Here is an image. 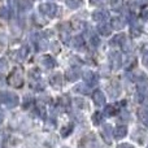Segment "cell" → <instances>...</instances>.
Here are the masks:
<instances>
[{
  "label": "cell",
  "mask_w": 148,
  "mask_h": 148,
  "mask_svg": "<svg viewBox=\"0 0 148 148\" xmlns=\"http://www.w3.org/2000/svg\"><path fill=\"white\" fill-rule=\"evenodd\" d=\"M65 77H66V79L68 81H70V82L77 81V79L79 78V72L73 68V69H69L66 73H65Z\"/></svg>",
  "instance_id": "16"
},
{
  "label": "cell",
  "mask_w": 148,
  "mask_h": 148,
  "mask_svg": "<svg viewBox=\"0 0 148 148\" xmlns=\"http://www.w3.org/2000/svg\"><path fill=\"white\" fill-rule=\"evenodd\" d=\"M110 64H112L113 69H118V68L123 64L121 53H118V52H112V53H110Z\"/></svg>",
  "instance_id": "5"
},
{
  "label": "cell",
  "mask_w": 148,
  "mask_h": 148,
  "mask_svg": "<svg viewBox=\"0 0 148 148\" xmlns=\"http://www.w3.org/2000/svg\"><path fill=\"white\" fill-rule=\"evenodd\" d=\"M97 31H99L101 35H109L112 33V26L108 25V23H100L97 26Z\"/></svg>",
  "instance_id": "15"
},
{
  "label": "cell",
  "mask_w": 148,
  "mask_h": 148,
  "mask_svg": "<svg viewBox=\"0 0 148 148\" xmlns=\"http://www.w3.org/2000/svg\"><path fill=\"white\" fill-rule=\"evenodd\" d=\"M147 148H148V146H147Z\"/></svg>",
  "instance_id": "41"
},
{
  "label": "cell",
  "mask_w": 148,
  "mask_h": 148,
  "mask_svg": "<svg viewBox=\"0 0 148 148\" xmlns=\"http://www.w3.org/2000/svg\"><path fill=\"white\" fill-rule=\"evenodd\" d=\"M110 26H112V29H116V30H121V29H123L126 26L125 17H113Z\"/></svg>",
  "instance_id": "9"
},
{
  "label": "cell",
  "mask_w": 148,
  "mask_h": 148,
  "mask_svg": "<svg viewBox=\"0 0 148 148\" xmlns=\"http://www.w3.org/2000/svg\"><path fill=\"white\" fill-rule=\"evenodd\" d=\"M105 3H107V0H90V4H91V5H96V7L104 5Z\"/></svg>",
  "instance_id": "31"
},
{
  "label": "cell",
  "mask_w": 148,
  "mask_h": 148,
  "mask_svg": "<svg viewBox=\"0 0 148 148\" xmlns=\"http://www.w3.org/2000/svg\"><path fill=\"white\" fill-rule=\"evenodd\" d=\"M92 100H94V103L96 105L101 107V105L105 104V95L103 94L100 90H96V91H94V94H92Z\"/></svg>",
  "instance_id": "8"
},
{
  "label": "cell",
  "mask_w": 148,
  "mask_h": 148,
  "mask_svg": "<svg viewBox=\"0 0 148 148\" xmlns=\"http://www.w3.org/2000/svg\"><path fill=\"white\" fill-rule=\"evenodd\" d=\"M90 43H91L94 47H97V46L100 44V39H99V36L95 35V34H92L91 38H90Z\"/></svg>",
  "instance_id": "28"
},
{
  "label": "cell",
  "mask_w": 148,
  "mask_h": 148,
  "mask_svg": "<svg viewBox=\"0 0 148 148\" xmlns=\"http://www.w3.org/2000/svg\"><path fill=\"white\" fill-rule=\"evenodd\" d=\"M108 17H109V13L105 9H97L92 13V18L97 22H104V21L108 20Z\"/></svg>",
  "instance_id": "6"
},
{
  "label": "cell",
  "mask_w": 148,
  "mask_h": 148,
  "mask_svg": "<svg viewBox=\"0 0 148 148\" xmlns=\"http://www.w3.org/2000/svg\"><path fill=\"white\" fill-rule=\"evenodd\" d=\"M126 39V35L125 34H118V35H116L114 38H112V40H110V46H122V43L125 42Z\"/></svg>",
  "instance_id": "13"
},
{
  "label": "cell",
  "mask_w": 148,
  "mask_h": 148,
  "mask_svg": "<svg viewBox=\"0 0 148 148\" xmlns=\"http://www.w3.org/2000/svg\"><path fill=\"white\" fill-rule=\"evenodd\" d=\"M143 65L146 68H148V53L143 55Z\"/></svg>",
  "instance_id": "34"
},
{
  "label": "cell",
  "mask_w": 148,
  "mask_h": 148,
  "mask_svg": "<svg viewBox=\"0 0 148 148\" xmlns=\"http://www.w3.org/2000/svg\"><path fill=\"white\" fill-rule=\"evenodd\" d=\"M73 46H74V48H77V49H82L84 47L83 38H82V36H75V38L73 39Z\"/></svg>",
  "instance_id": "20"
},
{
  "label": "cell",
  "mask_w": 148,
  "mask_h": 148,
  "mask_svg": "<svg viewBox=\"0 0 148 148\" xmlns=\"http://www.w3.org/2000/svg\"><path fill=\"white\" fill-rule=\"evenodd\" d=\"M75 104L78 105V107H83L84 103H83V100L82 99H75Z\"/></svg>",
  "instance_id": "36"
},
{
  "label": "cell",
  "mask_w": 148,
  "mask_h": 148,
  "mask_svg": "<svg viewBox=\"0 0 148 148\" xmlns=\"http://www.w3.org/2000/svg\"><path fill=\"white\" fill-rule=\"evenodd\" d=\"M126 135H127V127H126L125 125H118L117 127H116V130H114L116 139L121 140V139H123Z\"/></svg>",
  "instance_id": "12"
},
{
  "label": "cell",
  "mask_w": 148,
  "mask_h": 148,
  "mask_svg": "<svg viewBox=\"0 0 148 148\" xmlns=\"http://www.w3.org/2000/svg\"><path fill=\"white\" fill-rule=\"evenodd\" d=\"M113 134H114V130L110 125H104L101 129V135H103V139H104L107 143H110L112 142V138H113Z\"/></svg>",
  "instance_id": "4"
},
{
  "label": "cell",
  "mask_w": 148,
  "mask_h": 148,
  "mask_svg": "<svg viewBox=\"0 0 148 148\" xmlns=\"http://www.w3.org/2000/svg\"><path fill=\"white\" fill-rule=\"evenodd\" d=\"M27 53H29V48H27V47H26V46L21 47V48H20V51H18V55H17L18 60H22V59H25V57L27 56Z\"/></svg>",
  "instance_id": "26"
},
{
  "label": "cell",
  "mask_w": 148,
  "mask_h": 148,
  "mask_svg": "<svg viewBox=\"0 0 148 148\" xmlns=\"http://www.w3.org/2000/svg\"><path fill=\"white\" fill-rule=\"evenodd\" d=\"M138 117H139V120H140V122L148 127V110L147 109H139Z\"/></svg>",
  "instance_id": "17"
},
{
  "label": "cell",
  "mask_w": 148,
  "mask_h": 148,
  "mask_svg": "<svg viewBox=\"0 0 148 148\" xmlns=\"http://www.w3.org/2000/svg\"><path fill=\"white\" fill-rule=\"evenodd\" d=\"M39 10L42 14L47 16V17H55L59 12V7L56 4H52V3H44V4L39 5Z\"/></svg>",
  "instance_id": "1"
},
{
  "label": "cell",
  "mask_w": 148,
  "mask_h": 148,
  "mask_svg": "<svg viewBox=\"0 0 148 148\" xmlns=\"http://www.w3.org/2000/svg\"><path fill=\"white\" fill-rule=\"evenodd\" d=\"M130 34L133 36H139L142 34V27H140V25L136 22L134 16H133V18H131V23H130Z\"/></svg>",
  "instance_id": "10"
},
{
  "label": "cell",
  "mask_w": 148,
  "mask_h": 148,
  "mask_svg": "<svg viewBox=\"0 0 148 148\" xmlns=\"http://www.w3.org/2000/svg\"><path fill=\"white\" fill-rule=\"evenodd\" d=\"M121 47L123 48V51H125V52H131V51L134 49V48H133L134 44L131 43V40H130L129 38H126V39H125V42L122 43V46H121Z\"/></svg>",
  "instance_id": "23"
},
{
  "label": "cell",
  "mask_w": 148,
  "mask_h": 148,
  "mask_svg": "<svg viewBox=\"0 0 148 148\" xmlns=\"http://www.w3.org/2000/svg\"><path fill=\"white\" fill-rule=\"evenodd\" d=\"M64 148H68V147H64Z\"/></svg>",
  "instance_id": "40"
},
{
  "label": "cell",
  "mask_w": 148,
  "mask_h": 148,
  "mask_svg": "<svg viewBox=\"0 0 148 148\" xmlns=\"http://www.w3.org/2000/svg\"><path fill=\"white\" fill-rule=\"evenodd\" d=\"M52 46H53V51L59 52V44H57V43H53V44H52Z\"/></svg>",
  "instance_id": "37"
},
{
  "label": "cell",
  "mask_w": 148,
  "mask_h": 148,
  "mask_svg": "<svg viewBox=\"0 0 148 148\" xmlns=\"http://www.w3.org/2000/svg\"><path fill=\"white\" fill-rule=\"evenodd\" d=\"M9 17V10L7 7H0V18L1 20H8Z\"/></svg>",
  "instance_id": "27"
},
{
  "label": "cell",
  "mask_w": 148,
  "mask_h": 148,
  "mask_svg": "<svg viewBox=\"0 0 148 148\" xmlns=\"http://www.w3.org/2000/svg\"><path fill=\"white\" fill-rule=\"evenodd\" d=\"M3 121H4V113H3L1 110H0V123H1Z\"/></svg>",
  "instance_id": "38"
},
{
  "label": "cell",
  "mask_w": 148,
  "mask_h": 148,
  "mask_svg": "<svg viewBox=\"0 0 148 148\" xmlns=\"http://www.w3.org/2000/svg\"><path fill=\"white\" fill-rule=\"evenodd\" d=\"M40 64L43 65L46 69H52V68H55V65H56V61H55V59L52 56H48V55H46V56L42 57Z\"/></svg>",
  "instance_id": "11"
},
{
  "label": "cell",
  "mask_w": 148,
  "mask_h": 148,
  "mask_svg": "<svg viewBox=\"0 0 148 148\" xmlns=\"http://www.w3.org/2000/svg\"><path fill=\"white\" fill-rule=\"evenodd\" d=\"M83 78H84V81H86V83L88 84V86H95V84L97 83V75L94 72H91V70L84 72Z\"/></svg>",
  "instance_id": "7"
},
{
  "label": "cell",
  "mask_w": 148,
  "mask_h": 148,
  "mask_svg": "<svg viewBox=\"0 0 148 148\" xmlns=\"http://www.w3.org/2000/svg\"><path fill=\"white\" fill-rule=\"evenodd\" d=\"M65 3H66V5L69 8H72V9H77V8H79L82 5L83 0H65Z\"/></svg>",
  "instance_id": "21"
},
{
  "label": "cell",
  "mask_w": 148,
  "mask_h": 148,
  "mask_svg": "<svg viewBox=\"0 0 148 148\" xmlns=\"http://www.w3.org/2000/svg\"><path fill=\"white\" fill-rule=\"evenodd\" d=\"M74 91L81 92V94H88L90 90H88V86H87V84L82 83V84H77V86L74 87Z\"/></svg>",
  "instance_id": "22"
},
{
  "label": "cell",
  "mask_w": 148,
  "mask_h": 148,
  "mask_svg": "<svg viewBox=\"0 0 148 148\" xmlns=\"http://www.w3.org/2000/svg\"><path fill=\"white\" fill-rule=\"evenodd\" d=\"M51 86L55 88H60L62 86V79H61V74H55L51 77Z\"/></svg>",
  "instance_id": "14"
},
{
  "label": "cell",
  "mask_w": 148,
  "mask_h": 148,
  "mask_svg": "<svg viewBox=\"0 0 148 148\" xmlns=\"http://www.w3.org/2000/svg\"><path fill=\"white\" fill-rule=\"evenodd\" d=\"M1 100H3V103L9 108L17 107L18 105V95L14 94V92H5V94H3Z\"/></svg>",
  "instance_id": "2"
},
{
  "label": "cell",
  "mask_w": 148,
  "mask_h": 148,
  "mask_svg": "<svg viewBox=\"0 0 148 148\" xmlns=\"http://www.w3.org/2000/svg\"><path fill=\"white\" fill-rule=\"evenodd\" d=\"M104 113L105 116H108V117H112V116H116L118 113V109L116 105H107L104 109Z\"/></svg>",
  "instance_id": "19"
},
{
  "label": "cell",
  "mask_w": 148,
  "mask_h": 148,
  "mask_svg": "<svg viewBox=\"0 0 148 148\" xmlns=\"http://www.w3.org/2000/svg\"><path fill=\"white\" fill-rule=\"evenodd\" d=\"M112 7H113V9L118 10L122 7V0H112Z\"/></svg>",
  "instance_id": "30"
},
{
  "label": "cell",
  "mask_w": 148,
  "mask_h": 148,
  "mask_svg": "<svg viewBox=\"0 0 148 148\" xmlns=\"http://www.w3.org/2000/svg\"><path fill=\"white\" fill-rule=\"evenodd\" d=\"M142 20H144V21L148 20V10L147 9H144L143 12H142Z\"/></svg>",
  "instance_id": "33"
},
{
  "label": "cell",
  "mask_w": 148,
  "mask_h": 148,
  "mask_svg": "<svg viewBox=\"0 0 148 148\" xmlns=\"http://www.w3.org/2000/svg\"><path fill=\"white\" fill-rule=\"evenodd\" d=\"M139 1H140V4H147L148 0H139Z\"/></svg>",
  "instance_id": "39"
},
{
  "label": "cell",
  "mask_w": 148,
  "mask_h": 148,
  "mask_svg": "<svg viewBox=\"0 0 148 148\" xmlns=\"http://www.w3.org/2000/svg\"><path fill=\"white\" fill-rule=\"evenodd\" d=\"M92 122H94V125H100V123L103 122V116L100 112H95L94 114H92Z\"/></svg>",
  "instance_id": "25"
},
{
  "label": "cell",
  "mask_w": 148,
  "mask_h": 148,
  "mask_svg": "<svg viewBox=\"0 0 148 148\" xmlns=\"http://www.w3.org/2000/svg\"><path fill=\"white\" fill-rule=\"evenodd\" d=\"M117 148H134L131 144H129V143H121V144H118Z\"/></svg>",
  "instance_id": "32"
},
{
  "label": "cell",
  "mask_w": 148,
  "mask_h": 148,
  "mask_svg": "<svg viewBox=\"0 0 148 148\" xmlns=\"http://www.w3.org/2000/svg\"><path fill=\"white\" fill-rule=\"evenodd\" d=\"M10 86L13 87H21L23 83V78H22V73H21L20 69H14L13 73L9 75V79H8Z\"/></svg>",
  "instance_id": "3"
},
{
  "label": "cell",
  "mask_w": 148,
  "mask_h": 148,
  "mask_svg": "<svg viewBox=\"0 0 148 148\" xmlns=\"http://www.w3.org/2000/svg\"><path fill=\"white\" fill-rule=\"evenodd\" d=\"M18 7H20V10H22V12H27V10L31 9L33 4H31L30 0H20V1H18Z\"/></svg>",
  "instance_id": "18"
},
{
  "label": "cell",
  "mask_w": 148,
  "mask_h": 148,
  "mask_svg": "<svg viewBox=\"0 0 148 148\" xmlns=\"http://www.w3.org/2000/svg\"><path fill=\"white\" fill-rule=\"evenodd\" d=\"M142 53L143 55H146V53H148V44H143V46H142Z\"/></svg>",
  "instance_id": "35"
},
{
  "label": "cell",
  "mask_w": 148,
  "mask_h": 148,
  "mask_svg": "<svg viewBox=\"0 0 148 148\" xmlns=\"http://www.w3.org/2000/svg\"><path fill=\"white\" fill-rule=\"evenodd\" d=\"M8 69V62L5 61L4 59H0V74L1 73H5Z\"/></svg>",
  "instance_id": "29"
},
{
  "label": "cell",
  "mask_w": 148,
  "mask_h": 148,
  "mask_svg": "<svg viewBox=\"0 0 148 148\" xmlns=\"http://www.w3.org/2000/svg\"><path fill=\"white\" fill-rule=\"evenodd\" d=\"M72 130H73V123H69L68 126H65V127L61 129V136H62V138L69 136L70 134H72Z\"/></svg>",
  "instance_id": "24"
}]
</instances>
